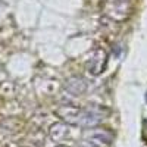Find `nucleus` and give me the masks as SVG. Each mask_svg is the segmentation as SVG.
Segmentation results:
<instances>
[{
    "label": "nucleus",
    "instance_id": "f257e3e1",
    "mask_svg": "<svg viewBox=\"0 0 147 147\" xmlns=\"http://www.w3.org/2000/svg\"><path fill=\"white\" fill-rule=\"evenodd\" d=\"M106 113H107V110L105 107L97 106V105H88L87 107L80 109L78 118H77V125L91 128L97 124H100L105 119Z\"/></svg>",
    "mask_w": 147,
    "mask_h": 147
},
{
    "label": "nucleus",
    "instance_id": "f03ea898",
    "mask_svg": "<svg viewBox=\"0 0 147 147\" xmlns=\"http://www.w3.org/2000/svg\"><path fill=\"white\" fill-rule=\"evenodd\" d=\"M84 138L87 144L93 147H112L113 143V136L106 129L102 128H90L85 131Z\"/></svg>",
    "mask_w": 147,
    "mask_h": 147
},
{
    "label": "nucleus",
    "instance_id": "7ed1b4c3",
    "mask_svg": "<svg viewBox=\"0 0 147 147\" xmlns=\"http://www.w3.org/2000/svg\"><path fill=\"white\" fill-rule=\"evenodd\" d=\"M107 65V53L103 49H94L90 53L87 62H85V68L91 74V75H100L105 72Z\"/></svg>",
    "mask_w": 147,
    "mask_h": 147
},
{
    "label": "nucleus",
    "instance_id": "20e7f679",
    "mask_svg": "<svg viewBox=\"0 0 147 147\" xmlns=\"http://www.w3.org/2000/svg\"><path fill=\"white\" fill-rule=\"evenodd\" d=\"M68 132H69L68 127H65L63 124H56L50 129V137H52V140L57 141V140H62L63 137H66Z\"/></svg>",
    "mask_w": 147,
    "mask_h": 147
},
{
    "label": "nucleus",
    "instance_id": "39448f33",
    "mask_svg": "<svg viewBox=\"0 0 147 147\" xmlns=\"http://www.w3.org/2000/svg\"><path fill=\"white\" fill-rule=\"evenodd\" d=\"M78 147H93V146H90V144H85V143H82V144H80Z\"/></svg>",
    "mask_w": 147,
    "mask_h": 147
},
{
    "label": "nucleus",
    "instance_id": "423d86ee",
    "mask_svg": "<svg viewBox=\"0 0 147 147\" xmlns=\"http://www.w3.org/2000/svg\"><path fill=\"white\" fill-rule=\"evenodd\" d=\"M146 102H147V93H146Z\"/></svg>",
    "mask_w": 147,
    "mask_h": 147
},
{
    "label": "nucleus",
    "instance_id": "0eeeda50",
    "mask_svg": "<svg viewBox=\"0 0 147 147\" xmlns=\"http://www.w3.org/2000/svg\"><path fill=\"white\" fill-rule=\"evenodd\" d=\"M57 147H66V146H57Z\"/></svg>",
    "mask_w": 147,
    "mask_h": 147
}]
</instances>
